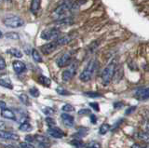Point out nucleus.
Masks as SVG:
<instances>
[{
    "label": "nucleus",
    "mask_w": 149,
    "mask_h": 148,
    "mask_svg": "<svg viewBox=\"0 0 149 148\" xmlns=\"http://www.w3.org/2000/svg\"><path fill=\"white\" fill-rule=\"evenodd\" d=\"M98 66H99V63H98L96 59H93L91 61L88 62L87 66L83 69L80 76H79L80 80L83 82H88V81L91 80V78L93 77V76L95 75L96 71L98 70Z\"/></svg>",
    "instance_id": "f257e3e1"
},
{
    "label": "nucleus",
    "mask_w": 149,
    "mask_h": 148,
    "mask_svg": "<svg viewBox=\"0 0 149 148\" xmlns=\"http://www.w3.org/2000/svg\"><path fill=\"white\" fill-rule=\"evenodd\" d=\"M116 61H113L104 69V71L102 73V82L104 85H108L111 80L113 79L116 74Z\"/></svg>",
    "instance_id": "f03ea898"
},
{
    "label": "nucleus",
    "mask_w": 149,
    "mask_h": 148,
    "mask_svg": "<svg viewBox=\"0 0 149 148\" xmlns=\"http://www.w3.org/2000/svg\"><path fill=\"white\" fill-rule=\"evenodd\" d=\"M72 5H73V3L68 2V1L62 4V5H60L53 10V14H52L53 17H55L57 20L65 18L67 13L72 10Z\"/></svg>",
    "instance_id": "7ed1b4c3"
},
{
    "label": "nucleus",
    "mask_w": 149,
    "mask_h": 148,
    "mask_svg": "<svg viewBox=\"0 0 149 148\" xmlns=\"http://www.w3.org/2000/svg\"><path fill=\"white\" fill-rule=\"evenodd\" d=\"M4 24L10 27V28H19V27H22L24 24V21H23L21 17L16 16V15H9L7 16L6 18L3 19Z\"/></svg>",
    "instance_id": "20e7f679"
},
{
    "label": "nucleus",
    "mask_w": 149,
    "mask_h": 148,
    "mask_svg": "<svg viewBox=\"0 0 149 148\" xmlns=\"http://www.w3.org/2000/svg\"><path fill=\"white\" fill-rule=\"evenodd\" d=\"M73 59H74V51L69 50V51L63 53L62 56L56 61V63H57L58 67H61V68L67 67L73 63Z\"/></svg>",
    "instance_id": "39448f33"
},
{
    "label": "nucleus",
    "mask_w": 149,
    "mask_h": 148,
    "mask_svg": "<svg viewBox=\"0 0 149 148\" xmlns=\"http://www.w3.org/2000/svg\"><path fill=\"white\" fill-rule=\"evenodd\" d=\"M78 64L77 62H73L69 66H67V68L63 72L62 74V79L64 82H68L72 79V78L74 76L77 70Z\"/></svg>",
    "instance_id": "423d86ee"
},
{
    "label": "nucleus",
    "mask_w": 149,
    "mask_h": 148,
    "mask_svg": "<svg viewBox=\"0 0 149 148\" xmlns=\"http://www.w3.org/2000/svg\"><path fill=\"white\" fill-rule=\"evenodd\" d=\"M61 34V30L57 27H53V28L45 29L41 32V38L44 40H53L57 39Z\"/></svg>",
    "instance_id": "0eeeda50"
},
{
    "label": "nucleus",
    "mask_w": 149,
    "mask_h": 148,
    "mask_svg": "<svg viewBox=\"0 0 149 148\" xmlns=\"http://www.w3.org/2000/svg\"><path fill=\"white\" fill-rule=\"evenodd\" d=\"M59 46L56 44L55 41H52V42H49V43H47L43 46H41L40 49L42 53L44 55H49L50 53H52L53 51H55L56 49H57Z\"/></svg>",
    "instance_id": "6e6552de"
},
{
    "label": "nucleus",
    "mask_w": 149,
    "mask_h": 148,
    "mask_svg": "<svg viewBox=\"0 0 149 148\" xmlns=\"http://www.w3.org/2000/svg\"><path fill=\"white\" fill-rule=\"evenodd\" d=\"M12 67H13L14 72H15L17 75H21V74L24 73L26 71L25 63L22 61H18V60L12 62Z\"/></svg>",
    "instance_id": "1a4fd4ad"
},
{
    "label": "nucleus",
    "mask_w": 149,
    "mask_h": 148,
    "mask_svg": "<svg viewBox=\"0 0 149 148\" xmlns=\"http://www.w3.org/2000/svg\"><path fill=\"white\" fill-rule=\"evenodd\" d=\"M47 133L49 134L50 137H53L55 139H62L63 137H64V132L59 128H49V129L47 131Z\"/></svg>",
    "instance_id": "9d476101"
},
{
    "label": "nucleus",
    "mask_w": 149,
    "mask_h": 148,
    "mask_svg": "<svg viewBox=\"0 0 149 148\" xmlns=\"http://www.w3.org/2000/svg\"><path fill=\"white\" fill-rule=\"evenodd\" d=\"M0 137H1L2 140H9V141H18L20 139L17 133L11 131H5L3 129H1V132H0Z\"/></svg>",
    "instance_id": "9b49d317"
},
{
    "label": "nucleus",
    "mask_w": 149,
    "mask_h": 148,
    "mask_svg": "<svg viewBox=\"0 0 149 148\" xmlns=\"http://www.w3.org/2000/svg\"><path fill=\"white\" fill-rule=\"evenodd\" d=\"M135 97L140 101L149 99V87L137 90L136 92H135Z\"/></svg>",
    "instance_id": "f8f14e48"
},
{
    "label": "nucleus",
    "mask_w": 149,
    "mask_h": 148,
    "mask_svg": "<svg viewBox=\"0 0 149 148\" xmlns=\"http://www.w3.org/2000/svg\"><path fill=\"white\" fill-rule=\"evenodd\" d=\"M61 118H62V121L63 123L67 126L68 128H73L74 127V117H72L71 115H69L67 113H63L61 115Z\"/></svg>",
    "instance_id": "ddd939ff"
},
{
    "label": "nucleus",
    "mask_w": 149,
    "mask_h": 148,
    "mask_svg": "<svg viewBox=\"0 0 149 148\" xmlns=\"http://www.w3.org/2000/svg\"><path fill=\"white\" fill-rule=\"evenodd\" d=\"M71 40H72L71 36H70L69 35H65L59 36V38L57 39H55L54 41L56 42V44L59 46V47H61V46H63V45L68 44Z\"/></svg>",
    "instance_id": "4468645a"
},
{
    "label": "nucleus",
    "mask_w": 149,
    "mask_h": 148,
    "mask_svg": "<svg viewBox=\"0 0 149 148\" xmlns=\"http://www.w3.org/2000/svg\"><path fill=\"white\" fill-rule=\"evenodd\" d=\"M1 115L4 118H7V119H11V120L17 119L16 115L13 113V111L9 110L8 108H5V109L1 110Z\"/></svg>",
    "instance_id": "2eb2a0df"
},
{
    "label": "nucleus",
    "mask_w": 149,
    "mask_h": 148,
    "mask_svg": "<svg viewBox=\"0 0 149 148\" xmlns=\"http://www.w3.org/2000/svg\"><path fill=\"white\" fill-rule=\"evenodd\" d=\"M41 1L42 0H32L31 6H30V10L33 14H36L37 11L39 10L40 6H41Z\"/></svg>",
    "instance_id": "dca6fc26"
},
{
    "label": "nucleus",
    "mask_w": 149,
    "mask_h": 148,
    "mask_svg": "<svg viewBox=\"0 0 149 148\" xmlns=\"http://www.w3.org/2000/svg\"><path fill=\"white\" fill-rule=\"evenodd\" d=\"M88 131V128H84V127H81L80 129H77V131L73 135L74 138H76V139H81L84 138L86 135H87V133Z\"/></svg>",
    "instance_id": "f3484780"
},
{
    "label": "nucleus",
    "mask_w": 149,
    "mask_h": 148,
    "mask_svg": "<svg viewBox=\"0 0 149 148\" xmlns=\"http://www.w3.org/2000/svg\"><path fill=\"white\" fill-rule=\"evenodd\" d=\"M137 138L139 139V140L144 142L146 143H149V132L140 131L137 133Z\"/></svg>",
    "instance_id": "a211bd4d"
},
{
    "label": "nucleus",
    "mask_w": 149,
    "mask_h": 148,
    "mask_svg": "<svg viewBox=\"0 0 149 148\" xmlns=\"http://www.w3.org/2000/svg\"><path fill=\"white\" fill-rule=\"evenodd\" d=\"M19 129H20L21 131H23V132H29L33 129V127L30 123L23 122V123H21L20 127H19Z\"/></svg>",
    "instance_id": "6ab92c4d"
},
{
    "label": "nucleus",
    "mask_w": 149,
    "mask_h": 148,
    "mask_svg": "<svg viewBox=\"0 0 149 148\" xmlns=\"http://www.w3.org/2000/svg\"><path fill=\"white\" fill-rule=\"evenodd\" d=\"M38 82L40 83L41 85H43L45 87H49L51 84V80L49 79V77H47L45 76H38Z\"/></svg>",
    "instance_id": "aec40b11"
},
{
    "label": "nucleus",
    "mask_w": 149,
    "mask_h": 148,
    "mask_svg": "<svg viewBox=\"0 0 149 148\" xmlns=\"http://www.w3.org/2000/svg\"><path fill=\"white\" fill-rule=\"evenodd\" d=\"M8 52L11 55V56H14L16 58H22V52L20 49H18L16 48H11L8 50Z\"/></svg>",
    "instance_id": "412c9836"
},
{
    "label": "nucleus",
    "mask_w": 149,
    "mask_h": 148,
    "mask_svg": "<svg viewBox=\"0 0 149 148\" xmlns=\"http://www.w3.org/2000/svg\"><path fill=\"white\" fill-rule=\"evenodd\" d=\"M0 84H1L2 87L4 88H7V89H9V90H12V84L10 80L8 79V78H1V80H0Z\"/></svg>",
    "instance_id": "4be33fe9"
},
{
    "label": "nucleus",
    "mask_w": 149,
    "mask_h": 148,
    "mask_svg": "<svg viewBox=\"0 0 149 148\" xmlns=\"http://www.w3.org/2000/svg\"><path fill=\"white\" fill-rule=\"evenodd\" d=\"M32 57L34 59V61L36 63H42L43 62V59H42L41 55L39 54V52L37 51L36 49H33L32 50Z\"/></svg>",
    "instance_id": "5701e85b"
},
{
    "label": "nucleus",
    "mask_w": 149,
    "mask_h": 148,
    "mask_svg": "<svg viewBox=\"0 0 149 148\" xmlns=\"http://www.w3.org/2000/svg\"><path fill=\"white\" fill-rule=\"evenodd\" d=\"M111 129V126L109 124H102V126L100 127V129H99V133L102 134V135H104V134L107 133Z\"/></svg>",
    "instance_id": "b1692460"
},
{
    "label": "nucleus",
    "mask_w": 149,
    "mask_h": 148,
    "mask_svg": "<svg viewBox=\"0 0 149 148\" xmlns=\"http://www.w3.org/2000/svg\"><path fill=\"white\" fill-rule=\"evenodd\" d=\"M84 95L88 97V98H101L102 96L99 92L96 91H88V92H84Z\"/></svg>",
    "instance_id": "393cba45"
},
{
    "label": "nucleus",
    "mask_w": 149,
    "mask_h": 148,
    "mask_svg": "<svg viewBox=\"0 0 149 148\" xmlns=\"http://www.w3.org/2000/svg\"><path fill=\"white\" fill-rule=\"evenodd\" d=\"M19 99H20V101H22L23 104L31 105V103H30V101H29V97H28L26 94H21L20 96H19Z\"/></svg>",
    "instance_id": "a878e982"
},
{
    "label": "nucleus",
    "mask_w": 149,
    "mask_h": 148,
    "mask_svg": "<svg viewBox=\"0 0 149 148\" xmlns=\"http://www.w3.org/2000/svg\"><path fill=\"white\" fill-rule=\"evenodd\" d=\"M35 142H37L38 143L49 142V139L43 135H35Z\"/></svg>",
    "instance_id": "bb28decb"
},
{
    "label": "nucleus",
    "mask_w": 149,
    "mask_h": 148,
    "mask_svg": "<svg viewBox=\"0 0 149 148\" xmlns=\"http://www.w3.org/2000/svg\"><path fill=\"white\" fill-rule=\"evenodd\" d=\"M56 92H57L58 94L60 95H63V96H66V95H71V92H69L68 90H66L65 89L62 87H58L57 89H56Z\"/></svg>",
    "instance_id": "cd10ccee"
},
{
    "label": "nucleus",
    "mask_w": 149,
    "mask_h": 148,
    "mask_svg": "<svg viewBox=\"0 0 149 148\" xmlns=\"http://www.w3.org/2000/svg\"><path fill=\"white\" fill-rule=\"evenodd\" d=\"M71 145H74V147H77V148H81L84 145V143L82 142V141L80 140V139L74 138L73 141H71Z\"/></svg>",
    "instance_id": "c85d7f7f"
},
{
    "label": "nucleus",
    "mask_w": 149,
    "mask_h": 148,
    "mask_svg": "<svg viewBox=\"0 0 149 148\" xmlns=\"http://www.w3.org/2000/svg\"><path fill=\"white\" fill-rule=\"evenodd\" d=\"M29 93L32 97H34V98H37V97H39L40 95V92L38 89H36V88H31L29 90Z\"/></svg>",
    "instance_id": "c756f323"
},
{
    "label": "nucleus",
    "mask_w": 149,
    "mask_h": 148,
    "mask_svg": "<svg viewBox=\"0 0 149 148\" xmlns=\"http://www.w3.org/2000/svg\"><path fill=\"white\" fill-rule=\"evenodd\" d=\"M62 110L63 111V112L65 113H68V112H73V111H74V107L72 105V104H64L63 107H62Z\"/></svg>",
    "instance_id": "7c9ffc66"
},
{
    "label": "nucleus",
    "mask_w": 149,
    "mask_h": 148,
    "mask_svg": "<svg viewBox=\"0 0 149 148\" xmlns=\"http://www.w3.org/2000/svg\"><path fill=\"white\" fill-rule=\"evenodd\" d=\"M45 121H46V124L48 125V126H49V128H52V127H55V126H56V121H55V120H54L53 118H51V117H46Z\"/></svg>",
    "instance_id": "2f4dec72"
},
{
    "label": "nucleus",
    "mask_w": 149,
    "mask_h": 148,
    "mask_svg": "<svg viewBox=\"0 0 149 148\" xmlns=\"http://www.w3.org/2000/svg\"><path fill=\"white\" fill-rule=\"evenodd\" d=\"M6 38H10V39H19L20 36L17 33H14V32H8V33L6 34Z\"/></svg>",
    "instance_id": "473e14b6"
},
{
    "label": "nucleus",
    "mask_w": 149,
    "mask_h": 148,
    "mask_svg": "<svg viewBox=\"0 0 149 148\" xmlns=\"http://www.w3.org/2000/svg\"><path fill=\"white\" fill-rule=\"evenodd\" d=\"M20 148H36V146L33 145L32 142H24L20 143Z\"/></svg>",
    "instance_id": "72a5a7b5"
},
{
    "label": "nucleus",
    "mask_w": 149,
    "mask_h": 148,
    "mask_svg": "<svg viewBox=\"0 0 149 148\" xmlns=\"http://www.w3.org/2000/svg\"><path fill=\"white\" fill-rule=\"evenodd\" d=\"M43 113L47 115H51L54 114V110L51 107H44L43 108Z\"/></svg>",
    "instance_id": "f704fd0d"
},
{
    "label": "nucleus",
    "mask_w": 149,
    "mask_h": 148,
    "mask_svg": "<svg viewBox=\"0 0 149 148\" xmlns=\"http://www.w3.org/2000/svg\"><path fill=\"white\" fill-rule=\"evenodd\" d=\"M86 148H101V145L98 142H91L88 143Z\"/></svg>",
    "instance_id": "c9c22d12"
},
{
    "label": "nucleus",
    "mask_w": 149,
    "mask_h": 148,
    "mask_svg": "<svg viewBox=\"0 0 149 148\" xmlns=\"http://www.w3.org/2000/svg\"><path fill=\"white\" fill-rule=\"evenodd\" d=\"M91 114V110L90 109H86V108H84V109H80L78 111V115H90Z\"/></svg>",
    "instance_id": "e433bc0d"
},
{
    "label": "nucleus",
    "mask_w": 149,
    "mask_h": 148,
    "mask_svg": "<svg viewBox=\"0 0 149 148\" xmlns=\"http://www.w3.org/2000/svg\"><path fill=\"white\" fill-rule=\"evenodd\" d=\"M132 148H149V143H146V145H138V143H134V145H132Z\"/></svg>",
    "instance_id": "4c0bfd02"
},
{
    "label": "nucleus",
    "mask_w": 149,
    "mask_h": 148,
    "mask_svg": "<svg viewBox=\"0 0 149 148\" xmlns=\"http://www.w3.org/2000/svg\"><path fill=\"white\" fill-rule=\"evenodd\" d=\"M90 106L91 108H93V110H95V111H100V107H99V104H97V103H91L90 104Z\"/></svg>",
    "instance_id": "58836bf2"
},
{
    "label": "nucleus",
    "mask_w": 149,
    "mask_h": 148,
    "mask_svg": "<svg viewBox=\"0 0 149 148\" xmlns=\"http://www.w3.org/2000/svg\"><path fill=\"white\" fill-rule=\"evenodd\" d=\"M136 109V106H130V108H128L127 110H126V112H125V115H130V114H132V112H134V110Z\"/></svg>",
    "instance_id": "ea45409f"
},
{
    "label": "nucleus",
    "mask_w": 149,
    "mask_h": 148,
    "mask_svg": "<svg viewBox=\"0 0 149 148\" xmlns=\"http://www.w3.org/2000/svg\"><path fill=\"white\" fill-rule=\"evenodd\" d=\"M124 104L123 103H121V101H116V103L114 104V108L115 109H120L121 107H123Z\"/></svg>",
    "instance_id": "a19ab883"
},
{
    "label": "nucleus",
    "mask_w": 149,
    "mask_h": 148,
    "mask_svg": "<svg viewBox=\"0 0 149 148\" xmlns=\"http://www.w3.org/2000/svg\"><path fill=\"white\" fill-rule=\"evenodd\" d=\"M0 69H1V70H3V69L6 67V62H5V60H4V58L3 57H1L0 58Z\"/></svg>",
    "instance_id": "79ce46f5"
},
{
    "label": "nucleus",
    "mask_w": 149,
    "mask_h": 148,
    "mask_svg": "<svg viewBox=\"0 0 149 148\" xmlns=\"http://www.w3.org/2000/svg\"><path fill=\"white\" fill-rule=\"evenodd\" d=\"M143 127H144V131L146 132H149V120H146L143 123Z\"/></svg>",
    "instance_id": "37998d69"
},
{
    "label": "nucleus",
    "mask_w": 149,
    "mask_h": 148,
    "mask_svg": "<svg viewBox=\"0 0 149 148\" xmlns=\"http://www.w3.org/2000/svg\"><path fill=\"white\" fill-rule=\"evenodd\" d=\"M91 121L92 124H96L97 123V117H95V115L91 114Z\"/></svg>",
    "instance_id": "c03bdc74"
},
{
    "label": "nucleus",
    "mask_w": 149,
    "mask_h": 148,
    "mask_svg": "<svg viewBox=\"0 0 149 148\" xmlns=\"http://www.w3.org/2000/svg\"><path fill=\"white\" fill-rule=\"evenodd\" d=\"M5 108H7V104H5L4 101H1V110H3Z\"/></svg>",
    "instance_id": "a18cd8bd"
},
{
    "label": "nucleus",
    "mask_w": 149,
    "mask_h": 148,
    "mask_svg": "<svg viewBox=\"0 0 149 148\" xmlns=\"http://www.w3.org/2000/svg\"><path fill=\"white\" fill-rule=\"evenodd\" d=\"M7 1H10V0H7Z\"/></svg>",
    "instance_id": "49530a36"
}]
</instances>
